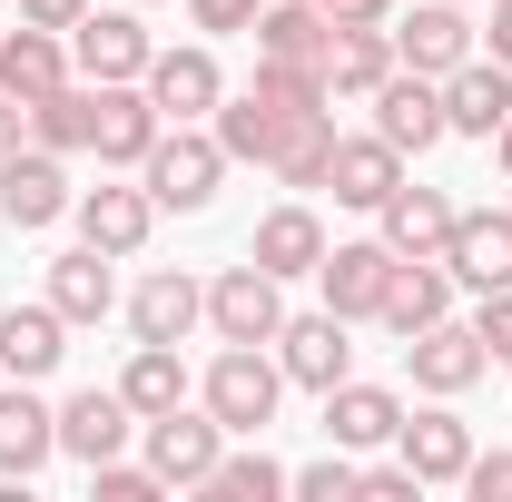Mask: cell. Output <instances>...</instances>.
<instances>
[{
  "instance_id": "6da1fadb",
  "label": "cell",
  "mask_w": 512,
  "mask_h": 502,
  "mask_svg": "<svg viewBox=\"0 0 512 502\" xmlns=\"http://www.w3.org/2000/svg\"><path fill=\"white\" fill-rule=\"evenodd\" d=\"M237 158L217 148V128H197V119H178V128H158V148L138 158V188L158 197V207H178V217H197L207 197H217V178H227Z\"/></svg>"
},
{
  "instance_id": "7a4b0ae2",
  "label": "cell",
  "mask_w": 512,
  "mask_h": 502,
  "mask_svg": "<svg viewBox=\"0 0 512 502\" xmlns=\"http://www.w3.org/2000/svg\"><path fill=\"white\" fill-rule=\"evenodd\" d=\"M276 394H286V365H276L266 345H227V355L207 365V384H197V404H207L227 434H266V424H276Z\"/></svg>"
},
{
  "instance_id": "3957f363",
  "label": "cell",
  "mask_w": 512,
  "mask_h": 502,
  "mask_svg": "<svg viewBox=\"0 0 512 502\" xmlns=\"http://www.w3.org/2000/svg\"><path fill=\"white\" fill-rule=\"evenodd\" d=\"M207 325H217V345H276V325H286V276H266V266H217L207 276Z\"/></svg>"
},
{
  "instance_id": "277c9868",
  "label": "cell",
  "mask_w": 512,
  "mask_h": 502,
  "mask_svg": "<svg viewBox=\"0 0 512 502\" xmlns=\"http://www.w3.org/2000/svg\"><path fill=\"white\" fill-rule=\"evenodd\" d=\"M138 443H148V473H158L168 493H197V483L217 473V453H227V424H217L207 404H178V414H148Z\"/></svg>"
},
{
  "instance_id": "5b68a950",
  "label": "cell",
  "mask_w": 512,
  "mask_h": 502,
  "mask_svg": "<svg viewBox=\"0 0 512 502\" xmlns=\"http://www.w3.org/2000/svg\"><path fill=\"white\" fill-rule=\"evenodd\" d=\"M276 365L286 384H306V394H335V384L355 375V325L325 306V315H286L276 325Z\"/></svg>"
},
{
  "instance_id": "8992f818",
  "label": "cell",
  "mask_w": 512,
  "mask_h": 502,
  "mask_svg": "<svg viewBox=\"0 0 512 502\" xmlns=\"http://www.w3.org/2000/svg\"><path fill=\"white\" fill-rule=\"evenodd\" d=\"M99 99H89V148H99V168H138L148 148H158V99L138 89V79H89Z\"/></svg>"
},
{
  "instance_id": "52a82bcc",
  "label": "cell",
  "mask_w": 512,
  "mask_h": 502,
  "mask_svg": "<svg viewBox=\"0 0 512 502\" xmlns=\"http://www.w3.org/2000/svg\"><path fill=\"white\" fill-rule=\"evenodd\" d=\"M69 207H79V197H69V158L60 148L30 138V148L0 158V217H10V227H60Z\"/></svg>"
},
{
  "instance_id": "ba28073f",
  "label": "cell",
  "mask_w": 512,
  "mask_h": 502,
  "mask_svg": "<svg viewBox=\"0 0 512 502\" xmlns=\"http://www.w3.org/2000/svg\"><path fill=\"white\" fill-rule=\"evenodd\" d=\"M394 30V60L424 69V79H453V69L473 60V20H463V0H414L404 20H384Z\"/></svg>"
},
{
  "instance_id": "9c48e42d",
  "label": "cell",
  "mask_w": 512,
  "mask_h": 502,
  "mask_svg": "<svg viewBox=\"0 0 512 502\" xmlns=\"http://www.w3.org/2000/svg\"><path fill=\"white\" fill-rule=\"evenodd\" d=\"M365 109H375V138H394L404 158H424L434 138H453L444 128V79H424V69H404V60H394V79H384Z\"/></svg>"
},
{
  "instance_id": "30bf717a",
  "label": "cell",
  "mask_w": 512,
  "mask_h": 502,
  "mask_svg": "<svg viewBox=\"0 0 512 502\" xmlns=\"http://www.w3.org/2000/svg\"><path fill=\"white\" fill-rule=\"evenodd\" d=\"M148 60H158V40H148L138 10H89L69 30V69L79 79H148Z\"/></svg>"
},
{
  "instance_id": "8fae6325",
  "label": "cell",
  "mask_w": 512,
  "mask_h": 502,
  "mask_svg": "<svg viewBox=\"0 0 512 502\" xmlns=\"http://www.w3.org/2000/svg\"><path fill=\"white\" fill-rule=\"evenodd\" d=\"M148 99H158V119L178 128V119H217V99H227V69H217V50H158L148 60V79H138Z\"/></svg>"
},
{
  "instance_id": "7c38bea8",
  "label": "cell",
  "mask_w": 512,
  "mask_h": 502,
  "mask_svg": "<svg viewBox=\"0 0 512 502\" xmlns=\"http://www.w3.org/2000/svg\"><path fill=\"white\" fill-rule=\"evenodd\" d=\"M444 315H453V266H444V256H394L375 325H384V335H424V325H444Z\"/></svg>"
},
{
  "instance_id": "4fadbf2b",
  "label": "cell",
  "mask_w": 512,
  "mask_h": 502,
  "mask_svg": "<svg viewBox=\"0 0 512 502\" xmlns=\"http://www.w3.org/2000/svg\"><path fill=\"white\" fill-rule=\"evenodd\" d=\"M404 365H414V384L424 394H473V384L493 375V355H483V335L473 325H424V335H404Z\"/></svg>"
},
{
  "instance_id": "5bb4252c",
  "label": "cell",
  "mask_w": 512,
  "mask_h": 502,
  "mask_svg": "<svg viewBox=\"0 0 512 502\" xmlns=\"http://www.w3.org/2000/svg\"><path fill=\"white\" fill-rule=\"evenodd\" d=\"M444 266H453V286H463V296L512 286V217H503V207H463V217H453Z\"/></svg>"
},
{
  "instance_id": "9a60e30c",
  "label": "cell",
  "mask_w": 512,
  "mask_h": 502,
  "mask_svg": "<svg viewBox=\"0 0 512 502\" xmlns=\"http://www.w3.org/2000/svg\"><path fill=\"white\" fill-rule=\"evenodd\" d=\"M60 453V404H40L30 384H0V483H30L40 463Z\"/></svg>"
},
{
  "instance_id": "2e32d148",
  "label": "cell",
  "mask_w": 512,
  "mask_h": 502,
  "mask_svg": "<svg viewBox=\"0 0 512 502\" xmlns=\"http://www.w3.org/2000/svg\"><path fill=\"white\" fill-rule=\"evenodd\" d=\"M384 276H394V247H384V237H355V247H325V266H316L325 306L345 315V325H375V306H384Z\"/></svg>"
},
{
  "instance_id": "e0dca14e",
  "label": "cell",
  "mask_w": 512,
  "mask_h": 502,
  "mask_svg": "<svg viewBox=\"0 0 512 502\" xmlns=\"http://www.w3.org/2000/svg\"><path fill=\"white\" fill-rule=\"evenodd\" d=\"M128 325H138V345H188L197 325H207V286H197L188 266H158L128 296Z\"/></svg>"
},
{
  "instance_id": "ac0fdd59",
  "label": "cell",
  "mask_w": 512,
  "mask_h": 502,
  "mask_svg": "<svg viewBox=\"0 0 512 502\" xmlns=\"http://www.w3.org/2000/svg\"><path fill=\"white\" fill-rule=\"evenodd\" d=\"M394 453H404V463H414L424 483H463V463H473V424L453 414V394H434L424 414H404Z\"/></svg>"
},
{
  "instance_id": "d6986e66",
  "label": "cell",
  "mask_w": 512,
  "mask_h": 502,
  "mask_svg": "<svg viewBox=\"0 0 512 502\" xmlns=\"http://www.w3.org/2000/svg\"><path fill=\"white\" fill-rule=\"evenodd\" d=\"M128 434H138V414H128L119 384H89V394L60 404V453L69 463H109V453H128Z\"/></svg>"
},
{
  "instance_id": "ffe728a7",
  "label": "cell",
  "mask_w": 512,
  "mask_h": 502,
  "mask_svg": "<svg viewBox=\"0 0 512 502\" xmlns=\"http://www.w3.org/2000/svg\"><path fill=\"white\" fill-rule=\"evenodd\" d=\"M453 217H463V207H453L444 188H414V178H404V188L375 207V237L394 256H444L453 247Z\"/></svg>"
},
{
  "instance_id": "44dd1931",
  "label": "cell",
  "mask_w": 512,
  "mask_h": 502,
  "mask_svg": "<svg viewBox=\"0 0 512 502\" xmlns=\"http://www.w3.org/2000/svg\"><path fill=\"white\" fill-rule=\"evenodd\" d=\"M325 188H335V207H384V197L404 188V148L394 138H335V158H325Z\"/></svg>"
},
{
  "instance_id": "7402d4cb",
  "label": "cell",
  "mask_w": 512,
  "mask_h": 502,
  "mask_svg": "<svg viewBox=\"0 0 512 502\" xmlns=\"http://www.w3.org/2000/svg\"><path fill=\"white\" fill-rule=\"evenodd\" d=\"M69 79H79V69H69V30H30V20H20V30L0 40V89H10L20 109H40Z\"/></svg>"
},
{
  "instance_id": "603a6c76",
  "label": "cell",
  "mask_w": 512,
  "mask_h": 502,
  "mask_svg": "<svg viewBox=\"0 0 512 502\" xmlns=\"http://www.w3.org/2000/svg\"><path fill=\"white\" fill-rule=\"evenodd\" d=\"M60 355H69V315L40 296V306H10L0 315V375H20V384H40V375H60Z\"/></svg>"
},
{
  "instance_id": "cb8c5ba5",
  "label": "cell",
  "mask_w": 512,
  "mask_h": 502,
  "mask_svg": "<svg viewBox=\"0 0 512 502\" xmlns=\"http://www.w3.org/2000/svg\"><path fill=\"white\" fill-rule=\"evenodd\" d=\"M247 256L266 266V276H316V266H325V227H316V207H306V197L266 207V217H256V237H247Z\"/></svg>"
},
{
  "instance_id": "d4e9b609",
  "label": "cell",
  "mask_w": 512,
  "mask_h": 502,
  "mask_svg": "<svg viewBox=\"0 0 512 502\" xmlns=\"http://www.w3.org/2000/svg\"><path fill=\"white\" fill-rule=\"evenodd\" d=\"M404 434V404H394V384H335L325 394V443H345V453H375V443Z\"/></svg>"
},
{
  "instance_id": "484cf974",
  "label": "cell",
  "mask_w": 512,
  "mask_h": 502,
  "mask_svg": "<svg viewBox=\"0 0 512 502\" xmlns=\"http://www.w3.org/2000/svg\"><path fill=\"white\" fill-rule=\"evenodd\" d=\"M503 109H512V69L473 50V60L444 79V128H453V138H493V128H503Z\"/></svg>"
},
{
  "instance_id": "4316f807",
  "label": "cell",
  "mask_w": 512,
  "mask_h": 502,
  "mask_svg": "<svg viewBox=\"0 0 512 502\" xmlns=\"http://www.w3.org/2000/svg\"><path fill=\"white\" fill-rule=\"evenodd\" d=\"M325 50H335V20H325L316 0H266V10H256V60L325 69Z\"/></svg>"
},
{
  "instance_id": "83f0119b",
  "label": "cell",
  "mask_w": 512,
  "mask_h": 502,
  "mask_svg": "<svg viewBox=\"0 0 512 502\" xmlns=\"http://www.w3.org/2000/svg\"><path fill=\"white\" fill-rule=\"evenodd\" d=\"M148 227H158V197L148 188H89L79 197V237H89L99 256H138Z\"/></svg>"
},
{
  "instance_id": "f1b7e54d",
  "label": "cell",
  "mask_w": 512,
  "mask_h": 502,
  "mask_svg": "<svg viewBox=\"0 0 512 502\" xmlns=\"http://www.w3.org/2000/svg\"><path fill=\"white\" fill-rule=\"evenodd\" d=\"M109 266H119V256H99L89 237L69 256H50V306H60L69 325H99V315L119 306V276H109Z\"/></svg>"
},
{
  "instance_id": "f546056e",
  "label": "cell",
  "mask_w": 512,
  "mask_h": 502,
  "mask_svg": "<svg viewBox=\"0 0 512 502\" xmlns=\"http://www.w3.org/2000/svg\"><path fill=\"white\" fill-rule=\"evenodd\" d=\"M325 158H335V99H316V109H286L276 119V178L286 188H325Z\"/></svg>"
},
{
  "instance_id": "4dcf8cb0",
  "label": "cell",
  "mask_w": 512,
  "mask_h": 502,
  "mask_svg": "<svg viewBox=\"0 0 512 502\" xmlns=\"http://www.w3.org/2000/svg\"><path fill=\"white\" fill-rule=\"evenodd\" d=\"M384 79H394V30H335L325 89H335V99H375Z\"/></svg>"
},
{
  "instance_id": "1f68e13d",
  "label": "cell",
  "mask_w": 512,
  "mask_h": 502,
  "mask_svg": "<svg viewBox=\"0 0 512 502\" xmlns=\"http://www.w3.org/2000/svg\"><path fill=\"white\" fill-rule=\"evenodd\" d=\"M119 394H128L138 424H148V414H178V404H188V365H178V345H138L128 375H119Z\"/></svg>"
},
{
  "instance_id": "d6a6232c",
  "label": "cell",
  "mask_w": 512,
  "mask_h": 502,
  "mask_svg": "<svg viewBox=\"0 0 512 502\" xmlns=\"http://www.w3.org/2000/svg\"><path fill=\"white\" fill-rule=\"evenodd\" d=\"M286 483H296V473H286V463H276V453L247 434V453H217V473H207L197 493H207V502H276Z\"/></svg>"
},
{
  "instance_id": "836d02e7",
  "label": "cell",
  "mask_w": 512,
  "mask_h": 502,
  "mask_svg": "<svg viewBox=\"0 0 512 502\" xmlns=\"http://www.w3.org/2000/svg\"><path fill=\"white\" fill-rule=\"evenodd\" d=\"M276 119H286V109H276V99H217V148H227V158H237V168H266V158H276Z\"/></svg>"
},
{
  "instance_id": "e575fe53",
  "label": "cell",
  "mask_w": 512,
  "mask_h": 502,
  "mask_svg": "<svg viewBox=\"0 0 512 502\" xmlns=\"http://www.w3.org/2000/svg\"><path fill=\"white\" fill-rule=\"evenodd\" d=\"M89 99H99L89 79H69V89H50V99L30 109V138H40V148H60V158H79V148H89Z\"/></svg>"
},
{
  "instance_id": "d590c367",
  "label": "cell",
  "mask_w": 512,
  "mask_h": 502,
  "mask_svg": "<svg viewBox=\"0 0 512 502\" xmlns=\"http://www.w3.org/2000/svg\"><path fill=\"white\" fill-rule=\"evenodd\" d=\"M247 89H256V99H276V109H316V99H335L325 69H286V60H256Z\"/></svg>"
},
{
  "instance_id": "8d00e7d4",
  "label": "cell",
  "mask_w": 512,
  "mask_h": 502,
  "mask_svg": "<svg viewBox=\"0 0 512 502\" xmlns=\"http://www.w3.org/2000/svg\"><path fill=\"white\" fill-rule=\"evenodd\" d=\"M286 493H306V502H355V493H365V463H355V453H345V443H335V453H325V463H306V473H296V483H286Z\"/></svg>"
},
{
  "instance_id": "74e56055",
  "label": "cell",
  "mask_w": 512,
  "mask_h": 502,
  "mask_svg": "<svg viewBox=\"0 0 512 502\" xmlns=\"http://www.w3.org/2000/svg\"><path fill=\"white\" fill-rule=\"evenodd\" d=\"M89 493H99V502H158L168 483H158L148 463H128V453H109V463H89Z\"/></svg>"
},
{
  "instance_id": "f35d334b",
  "label": "cell",
  "mask_w": 512,
  "mask_h": 502,
  "mask_svg": "<svg viewBox=\"0 0 512 502\" xmlns=\"http://www.w3.org/2000/svg\"><path fill=\"white\" fill-rule=\"evenodd\" d=\"M473 335H483V355H493V365H512V286L473 296Z\"/></svg>"
},
{
  "instance_id": "ab89813d",
  "label": "cell",
  "mask_w": 512,
  "mask_h": 502,
  "mask_svg": "<svg viewBox=\"0 0 512 502\" xmlns=\"http://www.w3.org/2000/svg\"><path fill=\"white\" fill-rule=\"evenodd\" d=\"M463 493H473V502H512V443H493V453L463 463Z\"/></svg>"
},
{
  "instance_id": "60d3db41",
  "label": "cell",
  "mask_w": 512,
  "mask_h": 502,
  "mask_svg": "<svg viewBox=\"0 0 512 502\" xmlns=\"http://www.w3.org/2000/svg\"><path fill=\"white\" fill-rule=\"evenodd\" d=\"M414 493H424V473L394 453V463H365V493H355V502H414Z\"/></svg>"
},
{
  "instance_id": "b9f144b4",
  "label": "cell",
  "mask_w": 512,
  "mask_h": 502,
  "mask_svg": "<svg viewBox=\"0 0 512 502\" xmlns=\"http://www.w3.org/2000/svg\"><path fill=\"white\" fill-rule=\"evenodd\" d=\"M256 10H266V0H188L197 30H256Z\"/></svg>"
},
{
  "instance_id": "7bdbcfd3",
  "label": "cell",
  "mask_w": 512,
  "mask_h": 502,
  "mask_svg": "<svg viewBox=\"0 0 512 502\" xmlns=\"http://www.w3.org/2000/svg\"><path fill=\"white\" fill-rule=\"evenodd\" d=\"M89 10H99V0H20V20H30V30H79Z\"/></svg>"
},
{
  "instance_id": "ee69618b",
  "label": "cell",
  "mask_w": 512,
  "mask_h": 502,
  "mask_svg": "<svg viewBox=\"0 0 512 502\" xmlns=\"http://www.w3.org/2000/svg\"><path fill=\"white\" fill-rule=\"evenodd\" d=\"M316 10L335 30H384V20H394V0H316Z\"/></svg>"
},
{
  "instance_id": "f6af8a7d",
  "label": "cell",
  "mask_w": 512,
  "mask_h": 502,
  "mask_svg": "<svg viewBox=\"0 0 512 502\" xmlns=\"http://www.w3.org/2000/svg\"><path fill=\"white\" fill-rule=\"evenodd\" d=\"M20 138H30V109H20V99H10V89H0V158H10V148H20Z\"/></svg>"
},
{
  "instance_id": "bcb514c9",
  "label": "cell",
  "mask_w": 512,
  "mask_h": 502,
  "mask_svg": "<svg viewBox=\"0 0 512 502\" xmlns=\"http://www.w3.org/2000/svg\"><path fill=\"white\" fill-rule=\"evenodd\" d=\"M493 60L512 69V0H493Z\"/></svg>"
},
{
  "instance_id": "7dc6e473",
  "label": "cell",
  "mask_w": 512,
  "mask_h": 502,
  "mask_svg": "<svg viewBox=\"0 0 512 502\" xmlns=\"http://www.w3.org/2000/svg\"><path fill=\"white\" fill-rule=\"evenodd\" d=\"M493 158H503V178H512V109H503V128H493Z\"/></svg>"
},
{
  "instance_id": "c3c4849f",
  "label": "cell",
  "mask_w": 512,
  "mask_h": 502,
  "mask_svg": "<svg viewBox=\"0 0 512 502\" xmlns=\"http://www.w3.org/2000/svg\"><path fill=\"white\" fill-rule=\"evenodd\" d=\"M463 10H473V0H463Z\"/></svg>"
},
{
  "instance_id": "681fc988",
  "label": "cell",
  "mask_w": 512,
  "mask_h": 502,
  "mask_svg": "<svg viewBox=\"0 0 512 502\" xmlns=\"http://www.w3.org/2000/svg\"><path fill=\"white\" fill-rule=\"evenodd\" d=\"M0 384H10V375H0Z\"/></svg>"
}]
</instances>
